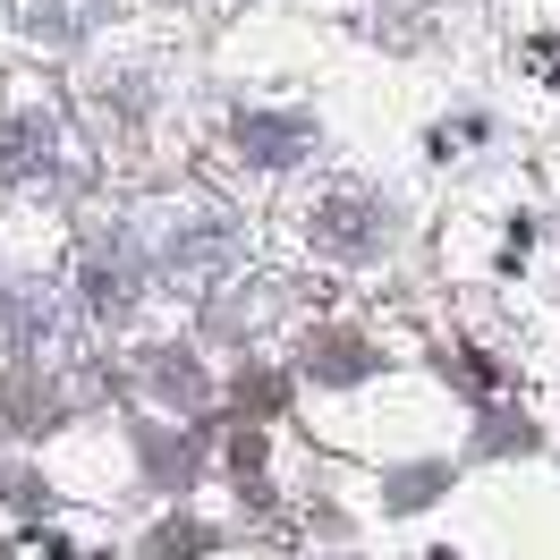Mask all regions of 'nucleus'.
Wrapping results in <instances>:
<instances>
[{"label":"nucleus","instance_id":"nucleus-1","mask_svg":"<svg viewBox=\"0 0 560 560\" xmlns=\"http://www.w3.org/2000/svg\"><path fill=\"white\" fill-rule=\"evenodd\" d=\"M383 230H390L383 205H374V196H357V187H340V196H323V205H315V255H331V264L374 255Z\"/></svg>","mask_w":560,"mask_h":560},{"label":"nucleus","instance_id":"nucleus-2","mask_svg":"<svg viewBox=\"0 0 560 560\" xmlns=\"http://www.w3.org/2000/svg\"><path fill=\"white\" fill-rule=\"evenodd\" d=\"M238 144L255 153V162H272V171H280V162H298V153H306V119H246Z\"/></svg>","mask_w":560,"mask_h":560},{"label":"nucleus","instance_id":"nucleus-3","mask_svg":"<svg viewBox=\"0 0 560 560\" xmlns=\"http://www.w3.org/2000/svg\"><path fill=\"white\" fill-rule=\"evenodd\" d=\"M85 280H94V306H103V315H119V306L137 298V272H128V246H103Z\"/></svg>","mask_w":560,"mask_h":560},{"label":"nucleus","instance_id":"nucleus-4","mask_svg":"<svg viewBox=\"0 0 560 560\" xmlns=\"http://www.w3.org/2000/svg\"><path fill=\"white\" fill-rule=\"evenodd\" d=\"M35 323L51 331V298H43V289H18V298L0 306V349H26V340H35Z\"/></svg>","mask_w":560,"mask_h":560},{"label":"nucleus","instance_id":"nucleus-5","mask_svg":"<svg viewBox=\"0 0 560 560\" xmlns=\"http://www.w3.org/2000/svg\"><path fill=\"white\" fill-rule=\"evenodd\" d=\"M35 153L51 162V119H18V137L0 153V171H35Z\"/></svg>","mask_w":560,"mask_h":560},{"label":"nucleus","instance_id":"nucleus-6","mask_svg":"<svg viewBox=\"0 0 560 560\" xmlns=\"http://www.w3.org/2000/svg\"><path fill=\"white\" fill-rule=\"evenodd\" d=\"M365 365H374V357H365V340H331V349L315 357V374H323V383H357Z\"/></svg>","mask_w":560,"mask_h":560},{"label":"nucleus","instance_id":"nucleus-7","mask_svg":"<svg viewBox=\"0 0 560 560\" xmlns=\"http://www.w3.org/2000/svg\"><path fill=\"white\" fill-rule=\"evenodd\" d=\"M196 544H205L196 526H162V535H153V552H196Z\"/></svg>","mask_w":560,"mask_h":560}]
</instances>
